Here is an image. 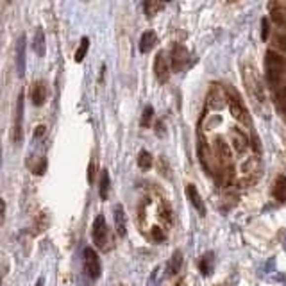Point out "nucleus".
Masks as SVG:
<instances>
[{"mask_svg":"<svg viewBox=\"0 0 286 286\" xmlns=\"http://www.w3.org/2000/svg\"><path fill=\"white\" fill-rule=\"evenodd\" d=\"M164 2H170V0H164Z\"/></svg>","mask_w":286,"mask_h":286,"instance_id":"obj_35","label":"nucleus"},{"mask_svg":"<svg viewBox=\"0 0 286 286\" xmlns=\"http://www.w3.org/2000/svg\"><path fill=\"white\" fill-rule=\"evenodd\" d=\"M156 33L154 31H145V33L141 34V40H140V52L141 54H147V52H150L152 48H154L156 45Z\"/></svg>","mask_w":286,"mask_h":286,"instance_id":"obj_15","label":"nucleus"},{"mask_svg":"<svg viewBox=\"0 0 286 286\" xmlns=\"http://www.w3.org/2000/svg\"><path fill=\"white\" fill-rule=\"evenodd\" d=\"M38 166H40V168H36V170H34V172H36L38 175L45 174V166H47V161H45V160H43V161H40V164H38Z\"/></svg>","mask_w":286,"mask_h":286,"instance_id":"obj_31","label":"nucleus"},{"mask_svg":"<svg viewBox=\"0 0 286 286\" xmlns=\"http://www.w3.org/2000/svg\"><path fill=\"white\" fill-rule=\"evenodd\" d=\"M118 286H127V285H118Z\"/></svg>","mask_w":286,"mask_h":286,"instance_id":"obj_34","label":"nucleus"},{"mask_svg":"<svg viewBox=\"0 0 286 286\" xmlns=\"http://www.w3.org/2000/svg\"><path fill=\"white\" fill-rule=\"evenodd\" d=\"M16 68H18V75L24 77L25 74V34L18 38L16 41Z\"/></svg>","mask_w":286,"mask_h":286,"instance_id":"obj_9","label":"nucleus"},{"mask_svg":"<svg viewBox=\"0 0 286 286\" xmlns=\"http://www.w3.org/2000/svg\"><path fill=\"white\" fill-rule=\"evenodd\" d=\"M88 47H89V40L88 38H82L79 43V48H77V52H75V61L77 63H82L86 57V52H88Z\"/></svg>","mask_w":286,"mask_h":286,"instance_id":"obj_22","label":"nucleus"},{"mask_svg":"<svg viewBox=\"0 0 286 286\" xmlns=\"http://www.w3.org/2000/svg\"><path fill=\"white\" fill-rule=\"evenodd\" d=\"M272 195L279 202L286 201V177L285 175H279V177L276 179V183H274V188H272Z\"/></svg>","mask_w":286,"mask_h":286,"instance_id":"obj_16","label":"nucleus"},{"mask_svg":"<svg viewBox=\"0 0 286 286\" xmlns=\"http://www.w3.org/2000/svg\"><path fill=\"white\" fill-rule=\"evenodd\" d=\"M93 242L97 247L100 249H108V236H109V231H108V224H106V218L102 215H99L95 218L93 222Z\"/></svg>","mask_w":286,"mask_h":286,"instance_id":"obj_5","label":"nucleus"},{"mask_svg":"<svg viewBox=\"0 0 286 286\" xmlns=\"http://www.w3.org/2000/svg\"><path fill=\"white\" fill-rule=\"evenodd\" d=\"M36 286H43V279H38V283H36Z\"/></svg>","mask_w":286,"mask_h":286,"instance_id":"obj_33","label":"nucleus"},{"mask_svg":"<svg viewBox=\"0 0 286 286\" xmlns=\"http://www.w3.org/2000/svg\"><path fill=\"white\" fill-rule=\"evenodd\" d=\"M22 122H24V91H20L16 99V117H14V129H13V141H22Z\"/></svg>","mask_w":286,"mask_h":286,"instance_id":"obj_6","label":"nucleus"},{"mask_svg":"<svg viewBox=\"0 0 286 286\" xmlns=\"http://www.w3.org/2000/svg\"><path fill=\"white\" fill-rule=\"evenodd\" d=\"M181 267H183V252H181V250H175V252L172 254V258L168 259L166 274H168V276H177Z\"/></svg>","mask_w":286,"mask_h":286,"instance_id":"obj_14","label":"nucleus"},{"mask_svg":"<svg viewBox=\"0 0 286 286\" xmlns=\"http://www.w3.org/2000/svg\"><path fill=\"white\" fill-rule=\"evenodd\" d=\"M45 86H43V82H36L33 88V95H31V100H33L34 106H43V102H45Z\"/></svg>","mask_w":286,"mask_h":286,"instance_id":"obj_19","label":"nucleus"},{"mask_svg":"<svg viewBox=\"0 0 286 286\" xmlns=\"http://www.w3.org/2000/svg\"><path fill=\"white\" fill-rule=\"evenodd\" d=\"M270 16H272V22H276L277 25L285 27L286 25V7L277 2H272L270 4Z\"/></svg>","mask_w":286,"mask_h":286,"instance_id":"obj_13","label":"nucleus"},{"mask_svg":"<svg viewBox=\"0 0 286 286\" xmlns=\"http://www.w3.org/2000/svg\"><path fill=\"white\" fill-rule=\"evenodd\" d=\"M231 141H233V145H235V149L238 150V152H244L247 147H249V138H245V134L240 129H233V138H231Z\"/></svg>","mask_w":286,"mask_h":286,"instance_id":"obj_17","label":"nucleus"},{"mask_svg":"<svg viewBox=\"0 0 286 286\" xmlns=\"http://www.w3.org/2000/svg\"><path fill=\"white\" fill-rule=\"evenodd\" d=\"M41 134H45V127L40 125V127H38V129H36V132H34V138H40V136H41Z\"/></svg>","mask_w":286,"mask_h":286,"instance_id":"obj_32","label":"nucleus"},{"mask_svg":"<svg viewBox=\"0 0 286 286\" xmlns=\"http://www.w3.org/2000/svg\"><path fill=\"white\" fill-rule=\"evenodd\" d=\"M188 61V50L181 45H175L174 50H172V68L174 70H181L186 66Z\"/></svg>","mask_w":286,"mask_h":286,"instance_id":"obj_10","label":"nucleus"},{"mask_svg":"<svg viewBox=\"0 0 286 286\" xmlns=\"http://www.w3.org/2000/svg\"><path fill=\"white\" fill-rule=\"evenodd\" d=\"M152 240H154V242H163L164 240V233L160 227H152Z\"/></svg>","mask_w":286,"mask_h":286,"instance_id":"obj_27","label":"nucleus"},{"mask_svg":"<svg viewBox=\"0 0 286 286\" xmlns=\"http://www.w3.org/2000/svg\"><path fill=\"white\" fill-rule=\"evenodd\" d=\"M138 166L141 170H150L152 168V156L147 152V150H141L138 154Z\"/></svg>","mask_w":286,"mask_h":286,"instance_id":"obj_21","label":"nucleus"},{"mask_svg":"<svg viewBox=\"0 0 286 286\" xmlns=\"http://www.w3.org/2000/svg\"><path fill=\"white\" fill-rule=\"evenodd\" d=\"M143 4H145V11L149 16H152V14L161 9V0H145Z\"/></svg>","mask_w":286,"mask_h":286,"instance_id":"obj_24","label":"nucleus"},{"mask_svg":"<svg viewBox=\"0 0 286 286\" xmlns=\"http://www.w3.org/2000/svg\"><path fill=\"white\" fill-rule=\"evenodd\" d=\"M154 74L160 82H166L170 77V65L166 63V57H164L163 52H160L154 59Z\"/></svg>","mask_w":286,"mask_h":286,"instance_id":"obj_7","label":"nucleus"},{"mask_svg":"<svg viewBox=\"0 0 286 286\" xmlns=\"http://www.w3.org/2000/svg\"><path fill=\"white\" fill-rule=\"evenodd\" d=\"M33 48L36 52V56H45V33H43L41 27L36 29V34H34V43H33Z\"/></svg>","mask_w":286,"mask_h":286,"instance_id":"obj_18","label":"nucleus"},{"mask_svg":"<svg viewBox=\"0 0 286 286\" xmlns=\"http://www.w3.org/2000/svg\"><path fill=\"white\" fill-rule=\"evenodd\" d=\"M216 152L220 154V158L224 161H227V160H231V152H229V145L225 143L224 140H216Z\"/></svg>","mask_w":286,"mask_h":286,"instance_id":"obj_23","label":"nucleus"},{"mask_svg":"<svg viewBox=\"0 0 286 286\" xmlns=\"http://www.w3.org/2000/svg\"><path fill=\"white\" fill-rule=\"evenodd\" d=\"M109 188H111V181H109V174L108 170H102L100 174V186H99V195L102 201H106L109 195Z\"/></svg>","mask_w":286,"mask_h":286,"instance_id":"obj_20","label":"nucleus"},{"mask_svg":"<svg viewBox=\"0 0 286 286\" xmlns=\"http://www.w3.org/2000/svg\"><path fill=\"white\" fill-rule=\"evenodd\" d=\"M113 218H115V229L120 236H125L127 224H125V211H123L122 204H117L115 211H113Z\"/></svg>","mask_w":286,"mask_h":286,"instance_id":"obj_11","label":"nucleus"},{"mask_svg":"<svg viewBox=\"0 0 286 286\" xmlns=\"http://www.w3.org/2000/svg\"><path fill=\"white\" fill-rule=\"evenodd\" d=\"M276 45L283 52H286V36H276Z\"/></svg>","mask_w":286,"mask_h":286,"instance_id":"obj_30","label":"nucleus"},{"mask_svg":"<svg viewBox=\"0 0 286 286\" xmlns=\"http://www.w3.org/2000/svg\"><path fill=\"white\" fill-rule=\"evenodd\" d=\"M186 195H188V199L192 201L193 207H195V209L199 211V215H201V216L206 215V206H204V201L201 199V193L197 192L195 184H188V186H186Z\"/></svg>","mask_w":286,"mask_h":286,"instance_id":"obj_8","label":"nucleus"},{"mask_svg":"<svg viewBox=\"0 0 286 286\" xmlns=\"http://www.w3.org/2000/svg\"><path fill=\"white\" fill-rule=\"evenodd\" d=\"M268 36H270V24H268L267 18L261 20V40L263 41H267Z\"/></svg>","mask_w":286,"mask_h":286,"instance_id":"obj_26","label":"nucleus"},{"mask_svg":"<svg viewBox=\"0 0 286 286\" xmlns=\"http://www.w3.org/2000/svg\"><path fill=\"white\" fill-rule=\"evenodd\" d=\"M225 97H227V95H222L218 86H213L209 95H207V106L213 109H222L225 104Z\"/></svg>","mask_w":286,"mask_h":286,"instance_id":"obj_12","label":"nucleus"},{"mask_svg":"<svg viewBox=\"0 0 286 286\" xmlns=\"http://www.w3.org/2000/svg\"><path fill=\"white\" fill-rule=\"evenodd\" d=\"M244 81H245V86H247V89H249V93L252 95L254 99H258L259 102H261V100L265 99V93H263V86H261V82H259L258 74H256V72H254L250 66H245Z\"/></svg>","mask_w":286,"mask_h":286,"instance_id":"obj_3","label":"nucleus"},{"mask_svg":"<svg viewBox=\"0 0 286 286\" xmlns=\"http://www.w3.org/2000/svg\"><path fill=\"white\" fill-rule=\"evenodd\" d=\"M227 100H229V111L231 115L236 118V120H240V122H244L245 125H249L250 123V117L249 113H247V109L244 108V104L240 102V97L236 95V91H227Z\"/></svg>","mask_w":286,"mask_h":286,"instance_id":"obj_4","label":"nucleus"},{"mask_svg":"<svg viewBox=\"0 0 286 286\" xmlns=\"http://www.w3.org/2000/svg\"><path fill=\"white\" fill-rule=\"evenodd\" d=\"M209 259H211L209 256H204V258H202V261L199 263V267H201V270H202L204 274L209 272Z\"/></svg>","mask_w":286,"mask_h":286,"instance_id":"obj_28","label":"nucleus"},{"mask_svg":"<svg viewBox=\"0 0 286 286\" xmlns=\"http://www.w3.org/2000/svg\"><path fill=\"white\" fill-rule=\"evenodd\" d=\"M152 117H154V109H152V106H147L143 109V115H141V127H149L152 122Z\"/></svg>","mask_w":286,"mask_h":286,"instance_id":"obj_25","label":"nucleus"},{"mask_svg":"<svg viewBox=\"0 0 286 286\" xmlns=\"http://www.w3.org/2000/svg\"><path fill=\"white\" fill-rule=\"evenodd\" d=\"M82 265H84V272L89 279H99L100 274H102V267H100V259L99 254L95 252L91 247H86L82 250Z\"/></svg>","mask_w":286,"mask_h":286,"instance_id":"obj_2","label":"nucleus"},{"mask_svg":"<svg viewBox=\"0 0 286 286\" xmlns=\"http://www.w3.org/2000/svg\"><path fill=\"white\" fill-rule=\"evenodd\" d=\"M88 183L89 184H93L95 183V163L91 161L88 166Z\"/></svg>","mask_w":286,"mask_h":286,"instance_id":"obj_29","label":"nucleus"},{"mask_svg":"<svg viewBox=\"0 0 286 286\" xmlns=\"http://www.w3.org/2000/svg\"><path fill=\"white\" fill-rule=\"evenodd\" d=\"M265 66H267V79L270 86H277L286 74V57L277 52L268 50L265 56Z\"/></svg>","mask_w":286,"mask_h":286,"instance_id":"obj_1","label":"nucleus"}]
</instances>
